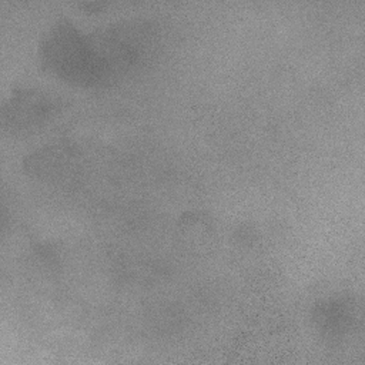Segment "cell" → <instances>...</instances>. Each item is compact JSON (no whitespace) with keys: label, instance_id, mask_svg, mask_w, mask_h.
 <instances>
[{"label":"cell","instance_id":"6da1fadb","mask_svg":"<svg viewBox=\"0 0 365 365\" xmlns=\"http://www.w3.org/2000/svg\"><path fill=\"white\" fill-rule=\"evenodd\" d=\"M101 88L123 83L147 68L163 47V27L151 17H124L88 29Z\"/></svg>","mask_w":365,"mask_h":365},{"label":"cell","instance_id":"3957f363","mask_svg":"<svg viewBox=\"0 0 365 365\" xmlns=\"http://www.w3.org/2000/svg\"><path fill=\"white\" fill-rule=\"evenodd\" d=\"M101 144L83 137H61L33 150L23 168L33 178L48 182H74L87 177L103 160Z\"/></svg>","mask_w":365,"mask_h":365},{"label":"cell","instance_id":"7a4b0ae2","mask_svg":"<svg viewBox=\"0 0 365 365\" xmlns=\"http://www.w3.org/2000/svg\"><path fill=\"white\" fill-rule=\"evenodd\" d=\"M37 58L47 74L70 86L101 88L88 29L70 17H58L46 26L38 38Z\"/></svg>","mask_w":365,"mask_h":365},{"label":"cell","instance_id":"8992f818","mask_svg":"<svg viewBox=\"0 0 365 365\" xmlns=\"http://www.w3.org/2000/svg\"><path fill=\"white\" fill-rule=\"evenodd\" d=\"M81 6L87 7V9H91V10H97V9L104 7V3L103 1H87V3H83Z\"/></svg>","mask_w":365,"mask_h":365},{"label":"cell","instance_id":"5b68a950","mask_svg":"<svg viewBox=\"0 0 365 365\" xmlns=\"http://www.w3.org/2000/svg\"><path fill=\"white\" fill-rule=\"evenodd\" d=\"M311 318L321 338L328 342H342L359 327L361 309L352 295L334 294L315 304Z\"/></svg>","mask_w":365,"mask_h":365},{"label":"cell","instance_id":"277c9868","mask_svg":"<svg viewBox=\"0 0 365 365\" xmlns=\"http://www.w3.org/2000/svg\"><path fill=\"white\" fill-rule=\"evenodd\" d=\"M60 94L40 86H17L1 104L3 128L11 134L33 133L53 121L64 108Z\"/></svg>","mask_w":365,"mask_h":365}]
</instances>
